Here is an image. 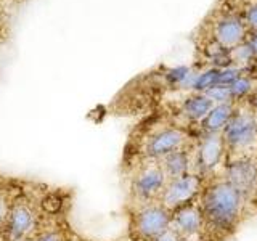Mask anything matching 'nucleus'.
Here are the masks:
<instances>
[{
    "label": "nucleus",
    "instance_id": "nucleus-5",
    "mask_svg": "<svg viewBox=\"0 0 257 241\" xmlns=\"http://www.w3.org/2000/svg\"><path fill=\"white\" fill-rule=\"evenodd\" d=\"M167 180V175L164 174L158 161H150L148 164L142 166L134 175L131 187L132 196L135 198V201H139L140 206L155 203L156 199H159Z\"/></svg>",
    "mask_w": 257,
    "mask_h": 241
},
{
    "label": "nucleus",
    "instance_id": "nucleus-19",
    "mask_svg": "<svg viewBox=\"0 0 257 241\" xmlns=\"http://www.w3.org/2000/svg\"><path fill=\"white\" fill-rule=\"evenodd\" d=\"M244 23L249 29H252L254 32H257V2L252 4L247 8L244 13Z\"/></svg>",
    "mask_w": 257,
    "mask_h": 241
},
{
    "label": "nucleus",
    "instance_id": "nucleus-6",
    "mask_svg": "<svg viewBox=\"0 0 257 241\" xmlns=\"http://www.w3.org/2000/svg\"><path fill=\"white\" fill-rule=\"evenodd\" d=\"M223 175V180H227L247 201L257 190V159L252 156L227 158Z\"/></svg>",
    "mask_w": 257,
    "mask_h": 241
},
{
    "label": "nucleus",
    "instance_id": "nucleus-10",
    "mask_svg": "<svg viewBox=\"0 0 257 241\" xmlns=\"http://www.w3.org/2000/svg\"><path fill=\"white\" fill-rule=\"evenodd\" d=\"M247 39V26L244 18L238 15H225L214 24V40L222 47L235 48L236 45L246 42Z\"/></svg>",
    "mask_w": 257,
    "mask_h": 241
},
{
    "label": "nucleus",
    "instance_id": "nucleus-18",
    "mask_svg": "<svg viewBox=\"0 0 257 241\" xmlns=\"http://www.w3.org/2000/svg\"><path fill=\"white\" fill-rule=\"evenodd\" d=\"M243 74V69L239 66H225L220 68V76H219V85H230Z\"/></svg>",
    "mask_w": 257,
    "mask_h": 241
},
{
    "label": "nucleus",
    "instance_id": "nucleus-26",
    "mask_svg": "<svg viewBox=\"0 0 257 241\" xmlns=\"http://www.w3.org/2000/svg\"><path fill=\"white\" fill-rule=\"evenodd\" d=\"M24 241H36V239H24Z\"/></svg>",
    "mask_w": 257,
    "mask_h": 241
},
{
    "label": "nucleus",
    "instance_id": "nucleus-4",
    "mask_svg": "<svg viewBox=\"0 0 257 241\" xmlns=\"http://www.w3.org/2000/svg\"><path fill=\"white\" fill-rule=\"evenodd\" d=\"M225 159L227 150L222 134H203L196 148L193 150V172L206 179L223 164Z\"/></svg>",
    "mask_w": 257,
    "mask_h": 241
},
{
    "label": "nucleus",
    "instance_id": "nucleus-14",
    "mask_svg": "<svg viewBox=\"0 0 257 241\" xmlns=\"http://www.w3.org/2000/svg\"><path fill=\"white\" fill-rule=\"evenodd\" d=\"M212 106H214V103L206 93L193 92L190 96L185 98L182 104V112L185 117L193 120V123H201V120L207 116V112L211 111Z\"/></svg>",
    "mask_w": 257,
    "mask_h": 241
},
{
    "label": "nucleus",
    "instance_id": "nucleus-7",
    "mask_svg": "<svg viewBox=\"0 0 257 241\" xmlns=\"http://www.w3.org/2000/svg\"><path fill=\"white\" fill-rule=\"evenodd\" d=\"M172 212L161 203L143 204L137 209L134 217V227L137 233L145 238L155 241L161 235H164L167 230H171Z\"/></svg>",
    "mask_w": 257,
    "mask_h": 241
},
{
    "label": "nucleus",
    "instance_id": "nucleus-2",
    "mask_svg": "<svg viewBox=\"0 0 257 241\" xmlns=\"http://www.w3.org/2000/svg\"><path fill=\"white\" fill-rule=\"evenodd\" d=\"M227 158L251 156L249 151L257 150V116L252 109H236L227 127L222 131Z\"/></svg>",
    "mask_w": 257,
    "mask_h": 241
},
{
    "label": "nucleus",
    "instance_id": "nucleus-12",
    "mask_svg": "<svg viewBox=\"0 0 257 241\" xmlns=\"http://www.w3.org/2000/svg\"><path fill=\"white\" fill-rule=\"evenodd\" d=\"M158 163L163 167L169 180L177 179V177L193 172V150L188 147H183L180 150L169 153L167 156H164Z\"/></svg>",
    "mask_w": 257,
    "mask_h": 241
},
{
    "label": "nucleus",
    "instance_id": "nucleus-11",
    "mask_svg": "<svg viewBox=\"0 0 257 241\" xmlns=\"http://www.w3.org/2000/svg\"><path fill=\"white\" fill-rule=\"evenodd\" d=\"M8 236L12 241H23L34 230L36 215L26 204H16L8 212Z\"/></svg>",
    "mask_w": 257,
    "mask_h": 241
},
{
    "label": "nucleus",
    "instance_id": "nucleus-17",
    "mask_svg": "<svg viewBox=\"0 0 257 241\" xmlns=\"http://www.w3.org/2000/svg\"><path fill=\"white\" fill-rule=\"evenodd\" d=\"M206 95L212 100L214 104L231 101V95H230L228 85H214L212 88H209V90L206 92Z\"/></svg>",
    "mask_w": 257,
    "mask_h": 241
},
{
    "label": "nucleus",
    "instance_id": "nucleus-9",
    "mask_svg": "<svg viewBox=\"0 0 257 241\" xmlns=\"http://www.w3.org/2000/svg\"><path fill=\"white\" fill-rule=\"evenodd\" d=\"M204 225L206 222L198 203H191L172 212L171 228L187 241H191L193 238L199 236Z\"/></svg>",
    "mask_w": 257,
    "mask_h": 241
},
{
    "label": "nucleus",
    "instance_id": "nucleus-22",
    "mask_svg": "<svg viewBox=\"0 0 257 241\" xmlns=\"http://www.w3.org/2000/svg\"><path fill=\"white\" fill-rule=\"evenodd\" d=\"M8 204H7V201L4 198H0V227L5 223V220L8 219Z\"/></svg>",
    "mask_w": 257,
    "mask_h": 241
},
{
    "label": "nucleus",
    "instance_id": "nucleus-1",
    "mask_svg": "<svg viewBox=\"0 0 257 241\" xmlns=\"http://www.w3.org/2000/svg\"><path fill=\"white\" fill-rule=\"evenodd\" d=\"M246 201L227 180L206 185L199 196V207L206 225L217 230H230L239 220Z\"/></svg>",
    "mask_w": 257,
    "mask_h": 241
},
{
    "label": "nucleus",
    "instance_id": "nucleus-27",
    "mask_svg": "<svg viewBox=\"0 0 257 241\" xmlns=\"http://www.w3.org/2000/svg\"><path fill=\"white\" fill-rule=\"evenodd\" d=\"M255 159H257V156H255Z\"/></svg>",
    "mask_w": 257,
    "mask_h": 241
},
{
    "label": "nucleus",
    "instance_id": "nucleus-15",
    "mask_svg": "<svg viewBox=\"0 0 257 241\" xmlns=\"http://www.w3.org/2000/svg\"><path fill=\"white\" fill-rule=\"evenodd\" d=\"M219 76H220V68H215V66L196 72L191 90L196 93H206L209 88H212L214 85H219Z\"/></svg>",
    "mask_w": 257,
    "mask_h": 241
},
{
    "label": "nucleus",
    "instance_id": "nucleus-24",
    "mask_svg": "<svg viewBox=\"0 0 257 241\" xmlns=\"http://www.w3.org/2000/svg\"><path fill=\"white\" fill-rule=\"evenodd\" d=\"M246 44L249 45V48H251L252 53L255 55V58H257V32H254L252 36H247Z\"/></svg>",
    "mask_w": 257,
    "mask_h": 241
},
{
    "label": "nucleus",
    "instance_id": "nucleus-13",
    "mask_svg": "<svg viewBox=\"0 0 257 241\" xmlns=\"http://www.w3.org/2000/svg\"><path fill=\"white\" fill-rule=\"evenodd\" d=\"M235 111H236V103L233 101L214 104L211 111L207 112V116L201 120L203 134H222V131L227 127L230 119L235 114Z\"/></svg>",
    "mask_w": 257,
    "mask_h": 241
},
{
    "label": "nucleus",
    "instance_id": "nucleus-23",
    "mask_svg": "<svg viewBox=\"0 0 257 241\" xmlns=\"http://www.w3.org/2000/svg\"><path fill=\"white\" fill-rule=\"evenodd\" d=\"M36 241H61V236L56 231H45Z\"/></svg>",
    "mask_w": 257,
    "mask_h": 241
},
{
    "label": "nucleus",
    "instance_id": "nucleus-16",
    "mask_svg": "<svg viewBox=\"0 0 257 241\" xmlns=\"http://www.w3.org/2000/svg\"><path fill=\"white\" fill-rule=\"evenodd\" d=\"M252 80L249 76H244V74H241L235 82L230 84L228 88H230V95H231V101L233 103H236L239 100H243L246 98V96L252 92Z\"/></svg>",
    "mask_w": 257,
    "mask_h": 241
},
{
    "label": "nucleus",
    "instance_id": "nucleus-21",
    "mask_svg": "<svg viewBox=\"0 0 257 241\" xmlns=\"http://www.w3.org/2000/svg\"><path fill=\"white\" fill-rule=\"evenodd\" d=\"M155 241H187V239H183L180 235H177V233L171 228V230H167L164 235H161L159 238H156Z\"/></svg>",
    "mask_w": 257,
    "mask_h": 241
},
{
    "label": "nucleus",
    "instance_id": "nucleus-20",
    "mask_svg": "<svg viewBox=\"0 0 257 241\" xmlns=\"http://www.w3.org/2000/svg\"><path fill=\"white\" fill-rule=\"evenodd\" d=\"M42 206L47 212L55 214L58 209L61 207V198H58L56 195H48L44 201H42Z\"/></svg>",
    "mask_w": 257,
    "mask_h": 241
},
{
    "label": "nucleus",
    "instance_id": "nucleus-3",
    "mask_svg": "<svg viewBox=\"0 0 257 241\" xmlns=\"http://www.w3.org/2000/svg\"><path fill=\"white\" fill-rule=\"evenodd\" d=\"M204 179L195 172H188L177 179L167 180L158 203L174 212L183 206H188L201 196L204 190Z\"/></svg>",
    "mask_w": 257,
    "mask_h": 241
},
{
    "label": "nucleus",
    "instance_id": "nucleus-8",
    "mask_svg": "<svg viewBox=\"0 0 257 241\" xmlns=\"http://www.w3.org/2000/svg\"><path fill=\"white\" fill-rule=\"evenodd\" d=\"M183 147H188V135L179 127H164L150 135L145 145V156L150 161H161Z\"/></svg>",
    "mask_w": 257,
    "mask_h": 241
},
{
    "label": "nucleus",
    "instance_id": "nucleus-25",
    "mask_svg": "<svg viewBox=\"0 0 257 241\" xmlns=\"http://www.w3.org/2000/svg\"><path fill=\"white\" fill-rule=\"evenodd\" d=\"M254 106H255V108H257V95H255V96H254Z\"/></svg>",
    "mask_w": 257,
    "mask_h": 241
}]
</instances>
